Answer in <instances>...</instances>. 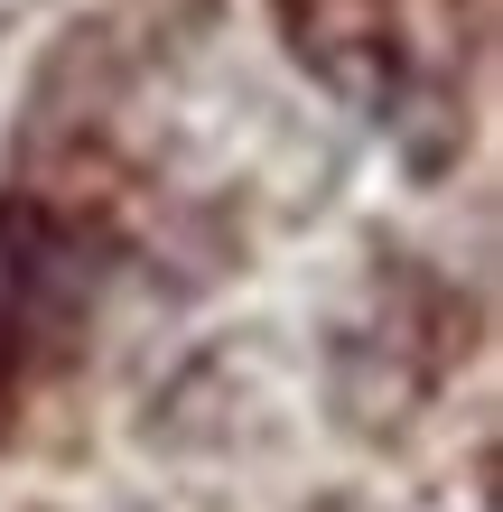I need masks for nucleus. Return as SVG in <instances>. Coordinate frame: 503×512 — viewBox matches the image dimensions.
I'll list each match as a JSON object with an SVG mask.
<instances>
[{
	"label": "nucleus",
	"mask_w": 503,
	"mask_h": 512,
	"mask_svg": "<svg viewBox=\"0 0 503 512\" xmlns=\"http://www.w3.org/2000/svg\"><path fill=\"white\" fill-rule=\"evenodd\" d=\"M84 298H94L84 224L47 196H0V438L19 429L28 382L84 326Z\"/></svg>",
	"instance_id": "obj_1"
}]
</instances>
